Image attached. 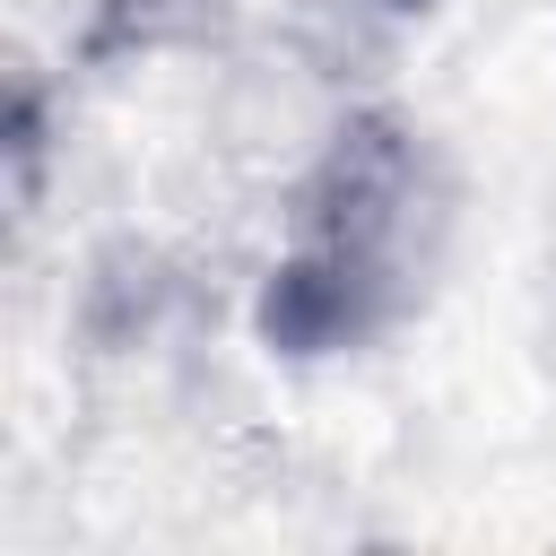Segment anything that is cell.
<instances>
[{"label": "cell", "instance_id": "2", "mask_svg": "<svg viewBox=\"0 0 556 556\" xmlns=\"http://www.w3.org/2000/svg\"><path fill=\"white\" fill-rule=\"evenodd\" d=\"M217 26H226V0H96V17H87V61L200 43V35H217Z\"/></svg>", "mask_w": 556, "mask_h": 556}, {"label": "cell", "instance_id": "1", "mask_svg": "<svg viewBox=\"0 0 556 556\" xmlns=\"http://www.w3.org/2000/svg\"><path fill=\"white\" fill-rule=\"evenodd\" d=\"M426 148L400 113H348L321 165L295 191V235L261 278V348L269 356H339L400 321L417 287V226H426Z\"/></svg>", "mask_w": 556, "mask_h": 556}, {"label": "cell", "instance_id": "3", "mask_svg": "<svg viewBox=\"0 0 556 556\" xmlns=\"http://www.w3.org/2000/svg\"><path fill=\"white\" fill-rule=\"evenodd\" d=\"M374 9H391V17H417V9H434V0H374Z\"/></svg>", "mask_w": 556, "mask_h": 556}]
</instances>
